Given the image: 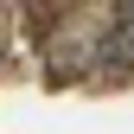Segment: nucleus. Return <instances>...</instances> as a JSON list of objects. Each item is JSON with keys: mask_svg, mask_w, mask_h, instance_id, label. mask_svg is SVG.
I'll return each mask as SVG.
<instances>
[{"mask_svg": "<svg viewBox=\"0 0 134 134\" xmlns=\"http://www.w3.org/2000/svg\"><path fill=\"white\" fill-rule=\"evenodd\" d=\"M115 58H134V7H121V38L109 45Z\"/></svg>", "mask_w": 134, "mask_h": 134, "instance_id": "f257e3e1", "label": "nucleus"}]
</instances>
